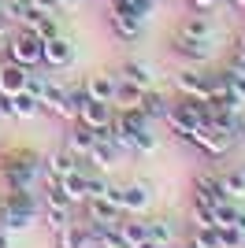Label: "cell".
I'll list each match as a JSON object with an SVG mask.
<instances>
[{"label":"cell","instance_id":"1","mask_svg":"<svg viewBox=\"0 0 245 248\" xmlns=\"http://www.w3.org/2000/svg\"><path fill=\"white\" fill-rule=\"evenodd\" d=\"M163 123L171 126V134L178 137V141H193V134L208 123V100H190V96H182V100H175L171 108H167V119H163Z\"/></svg>","mask_w":245,"mask_h":248},{"label":"cell","instance_id":"2","mask_svg":"<svg viewBox=\"0 0 245 248\" xmlns=\"http://www.w3.org/2000/svg\"><path fill=\"white\" fill-rule=\"evenodd\" d=\"M41 48H45V41H41L34 30H15L8 37V60H15V63H22V67H41Z\"/></svg>","mask_w":245,"mask_h":248},{"label":"cell","instance_id":"3","mask_svg":"<svg viewBox=\"0 0 245 248\" xmlns=\"http://www.w3.org/2000/svg\"><path fill=\"white\" fill-rule=\"evenodd\" d=\"M193 145L201 148V152H208V155H227L234 148V130L223 126V123H204L193 134Z\"/></svg>","mask_w":245,"mask_h":248},{"label":"cell","instance_id":"4","mask_svg":"<svg viewBox=\"0 0 245 248\" xmlns=\"http://www.w3.org/2000/svg\"><path fill=\"white\" fill-rule=\"evenodd\" d=\"M175 89L182 96H190V100H208L212 96V78L201 74L197 67H182V71L175 74Z\"/></svg>","mask_w":245,"mask_h":248},{"label":"cell","instance_id":"5","mask_svg":"<svg viewBox=\"0 0 245 248\" xmlns=\"http://www.w3.org/2000/svg\"><path fill=\"white\" fill-rule=\"evenodd\" d=\"M171 52L182 56L186 63H208L215 56V41H204V37H186V33H175Z\"/></svg>","mask_w":245,"mask_h":248},{"label":"cell","instance_id":"6","mask_svg":"<svg viewBox=\"0 0 245 248\" xmlns=\"http://www.w3.org/2000/svg\"><path fill=\"white\" fill-rule=\"evenodd\" d=\"M115 115H112V104L104 100H89V96H82L78 100V123L86 126V130H101V126H108Z\"/></svg>","mask_w":245,"mask_h":248},{"label":"cell","instance_id":"7","mask_svg":"<svg viewBox=\"0 0 245 248\" xmlns=\"http://www.w3.org/2000/svg\"><path fill=\"white\" fill-rule=\"evenodd\" d=\"M71 60H74V45H71V37H63V33L49 37V41H45V48H41V63H45V67H52V71L67 67Z\"/></svg>","mask_w":245,"mask_h":248},{"label":"cell","instance_id":"8","mask_svg":"<svg viewBox=\"0 0 245 248\" xmlns=\"http://www.w3.org/2000/svg\"><path fill=\"white\" fill-rule=\"evenodd\" d=\"M26 78H30V67H22L15 60H0V96H15L26 89Z\"/></svg>","mask_w":245,"mask_h":248},{"label":"cell","instance_id":"9","mask_svg":"<svg viewBox=\"0 0 245 248\" xmlns=\"http://www.w3.org/2000/svg\"><path fill=\"white\" fill-rule=\"evenodd\" d=\"M122 204H115L112 197H93L86 200V218H93V222H108V226H119L122 222Z\"/></svg>","mask_w":245,"mask_h":248},{"label":"cell","instance_id":"10","mask_svg":"<svg viewBox=\"0 0 245 248\" xmlns=\"http://www.w3.org/2000/svg\"><path fill=\"white\" fill-rule=\"evenodd\" d=\"M4 182H8V189H34V182H37V159L8 163L4 167Z\"/></svg>","mask_w":245,"mask_h":248},{"label":"cell","instance_id":"11","mask_svg":"<svg viewBox=\"0 0 245 248\" xmlns=\"http://www.w3.org/2000/svg\"><path fill=\"white\" fill-rule=\"evenodd\" d=\"M193 200H197V204L215 207L219 200H230V197H227L223 186H219V174H197L193 178Z\"/></svg>","mask_w":245,"mask_h":248},{"label":"cell","instance_id":"12","mask_svg":"<svg viewBox=\"0 0 245 248\" xmlns=\"http://www.w3.org/2000/svg\"><path fill=\"white\" fill-rule=\"evenodd\" d=\"M149 93V89H141V85H134L130 78H122V74H115V96H112V108H141V96Z\"/></svg>","mask_w":245,"mask_h":248},{"label":"cell","instance_id":"13","mask_svg":"<svg viewBox=\"0 0 245 248\" xmlns=\"http://www.w3.org/2000/svg\"><path fill=\"white\" fill-rule=\"evenodd\" d=\"M93 145H97V137H93V130H86V126H71L67 130V137H63V148L71 155H78V159H89V152H93Z\"/></svg>","mask_w":245,"mask_h":248},{"label":"cell","instance_id":"14","mask_svg":"<svg viewBox=\"0 0 245 248\" xmlns=\"http://www.w3.org/2000/svg\"><path fill=\"white\" fill-rule=\"evenodd\" d=\"M108 22H112V33L119 37V41H138L141 37V22L145 19H138V15H126V11H112L108 15Z\"/></svg>","mask_w":245,"mask_h":248},{"label":"cell","instance_id":"15","mask_svg":"<svg viewBox=\"0 0 245 248\" xmlns=\"http://www.w3.org/2000/svg\"><path fill=\"white\" fill-rule=\"evenodd\" d=\"M86 96L89 100H104V104H112V96H115V74H108V71H97V74H89L86 78Z\"/></svg>","mask_w":245,"mask_h":248},{"label":"cell","instance_id":"16","mask_svg":"<svg viewBox=\"0 0 245 248\" xmlns=\"http://www.w3.org/2000/svg\"><path fill=\"white\" fill-rule=\"evenodd\" d=\"M149 204H153V193H149V186H122V211L126 215H145L149 211Z\"/></svg>","mask_w":245,"mask_h":248},{"label":"cell","instance_id":"17","mask_svg":"<svg viewBox=\"0 0 245 248\" xmlns=\"http://www.w3.org/2000/svg\"><path fill=\"white\" fill-rule=\"evenodd\" d=\"M178 33H186V37H204V41H215V22H212V15L193 11V15H186V19H182Z\"/></svg>","mask_w":245,"mask_h":248},{"label":"cell","instance_id":"18","mask_svg":"<svg viewBox=\"0 0 245 248\" xmlns=\"http://www.w3.org/2000/svg\"><path fill=\"white\" fill-rule=\"evenodd\" d=\"M56 248H97V241L82 222H71V226H63L56 233Z\"/></svg>","mask_w":245,"mask_h":248},{"label":"cell","instance_id":"19","mask_svg":"<svg viewBox=\"0 0 245 248\" xmlns=\"http://www.w3.org/2000/svg\"><path fill=\"white\" fill-rule=\"evenodd\" d=\"M119 74L130 78L134 85H141V89H156V74H153V67H149L145 60H126L119 67Z\"/></svg>","mask_w":245,"mask_h":248},{"label":"cell","instance_id":"20","mask_svg":"<svg viewBox=\"0 0 245 248\" xmlns=\"http://www.w3.org/2000/svg\"><path fill=\"white\" fill-rule=\"evenodd\" d=\"M119 237L126 241V248L141 245V241L149 237V218H141V215H122V222H119Z\"/></svg>","mask_w":245,"mask_h":248},{"label":"cell","instance_id":"21","mask_svg":"<svg viewBox=\"0 0 245 248\" xmlns=\"http://www.w3.org/2000/svg\"><path fill=\"white\" fill-rule=\"evenodd\" d=\"M78 170V155H71L67 148H56V152L45 159V174H52V178H67V174H74Z\"/></svg>","mask_w":245,"mask_h":248},{"label":"cell","instance_id":"22","mask_svg":"<svg viewBox=\"0 0 245 248\" xmlns=\"http://www.w3.org/2000/svg\"><path fill=\"white\" fill-rule=\"evenodd\" d=\"M41 111H45V108H41V100L30 89H22V93L11 96V119H37Z\"/></svg>","mask_w":245,"mask_h":248},{"label":"cell","instance_id":"23","mask_svg":"<svg viewBox=\"0 0 245 248\" xmlns=\"http://www.w3.org/2000/svg\"><path fill=\"white\" fill-rule=\"evenodd\" d=\"M37 222V215H26V211H15V207L0 204V230H8V233H19V230H30Z\"/></svg>","mask_w":245,"mask_h":248},{"label":"cell","instance_id":"24","mask_svg":"<svg viewBox=\"0 0 245 248\" xmlns=\"http://www.w3.org/2000/svg\"><path fill=\"white\" fill-rule=\"evenodd\" d=\"M149 237L160 241L163 248H171V245H178V226L171 218H149Z\"/></svg>","mask_w":245,"mask_h":248},{"label":"cell","instance_id":"25","mask_svg":"<svg viewBox=\"0 0 245 248\" xmlns=\"http://www.w3.org/2000/svg\"><path fill=\"white\" fill-rule=\"evenodd\" d=\"M167 108H171V100H167V96H160L156 89H149V93L141 96V111L149 115L153 123H163V119H167Z\"/></svg>","mask_w":245,"mask_h":248},{"label":"cell","instance_id":"26","mask_svg":"<svg viewBox=\"0 0 245 248\" xmlns=\"http://www.w3.org/2000/svg\"><path fill=\"white\" fill-rule=\"evenodd\" d=\"M119 155H122V152L112 145V141H97V145H93V152H89V159H93L97 167H104V170H108V167L119 163Z\"/></svg>","mask_w":245,"mask_h":248},{"label":"cell","instance_id":"27","mask_svg":"<svg viewBox=\"0 0 245 248\" xmlns=\"http://www.w3.org/2000/svg\"><path fill=\"white\" fill-rule=\"evenodd\" d=\"M60 186H63V193H67L74 204H86V174H82V170H74V174L60 178Z\"/></svg>","mask_w":245,"mask_h":248},{"label":"cell","instance_id":"28","mask_svg":"<svg viewBox=\"0 0 245 248\" xmlns=\"http://www.w3.org/2000/svg\"><path fill=\"white\" fill-rule=\"evenodd\" d=\"M119 123L130 130V134H138V130H145V126H153V119L141 111V108H122L119 111Z\"/></svg>","mask_w":245,"mask_h":248},{"label":"cell","instance_id":"29","mask_svg":"<svg viewBox=\"0 0 245 248\" xmlns=\"http://www.w3.org/2000/svg\"><path fill=\"white\" fill-rule=\"evenodd\" d=\"M41 218H45V226H52V230H56V233H60L63 226H71V222H74L67 207H49V204L41 207Z\"/></svg>","mask_w":245,"mask_h":248},{"label":"cell","instance_id":"30","mask_svg":"<svg viewBox=\"0 0 245 248\" xmlns=\"http://www.w3.org/2000/svg\"><path fill=\"white\" fill-rule=\"evenodd\" d=\"M223 78H227V89H230V96L245 104V71H242V67H234V63H230V67H227V71H223Z\"/></svg>","mask_w":245,"mask_h":248},{"label":"cell","instance_id":"31","mask_svg":"<svg viewBox=\"0 0 245 248\" xmlns=\"http://www.w3.org/2000/svg\"><path fill=\"white\" fill-rule=\"evenodd\" d=\"M215 245L219 248H245V233L238 226H215Z\"/></svg>","mask_w":245,"mask_h":248},{"label":"cell","instance_id":"32","mask_svg":"<svg viewBox=\"0 0 245 248\" xmlns=\"http://www.w3.org/2000/svg\"><path fill=\"white\" fill-rule=\"evenodd\" d=\"M219 186H223V193H227L230 200L245 197V178L238 174V170H223V174H219Z\"/></svg>","mask_w":245,"mask_h":248},{"label":"cell","instance_id":"33","mask_svg":"<svg viewBox=\"0 0 245 248\" xmlns=\"http://www.w3.org/2000/svg\"><path fill=\"white\" fill-rule=\"evenodd\" d=\"M234 215H238V204H234V200H219V204L212 207L215 226H234Z\"/></svg>","mask_w":245,"mask_h":248},{"label":"cell","instance_id":"34","mask_svg":"<svg viewBox=\"0 0 245 248\" xmlns=\"http://www.w3.org/2000/svg\"><path fill=\"white\" fill-rule=\"evenodd\" d=\"M134 152H138V155H149V152H156V134L149 130V126L134 134Z\"/></svg>","mask_w":245,"mask_h":248},{"label":"cell","instance_id":"35","mask_svg":"<svg viewBox=\"0 0 245 248\" xmlns=\"http://www.w3.org/2000/svg\"><path fill=\"white\" fill-rule=\"evenodd\" d=\"M34 33H37L41 41H49V37H56V33H60V22H56V15H41V19L34 22Z\"/></svg>","mask_w":245,"mask_h":248},{"label":"cell","instance_id":"36","mask_svg":"<svg viewBox=\"0 0 245 248\" xmlns=\"http://www.w3.org/2000/svg\"><path fill=\"white\" fill-rule=\"evenodd\" d=\"M190 241H193L197 248H219V245H215V226H193Z\"/></svg>","mask_w":245,"mask_h":248},{"label":"cell","instance_id":"37","mask_svg":"<svg viewBox=\"0 0 245 248\" xmlns=\"http://www.w3.org/2000/svg\"><path fill=\"white\" fill-rule=\"evenodd\" d=\"M193 226H215L212 207H208V204H197V200H193Z\"/></svg>","mask_w":245,"mask_h":248},{"label":"cell","instance_id":"38","mask_svg":"<svg viewBox=\"0 0 245 248\" xmlns=\"http://www.w3.org/2000/svg\"><path fill=\"white\" fill-rule=\"evenodd\" d=\"M104 193H108V182H104V178H89V174H86V200L104 197Z\"/></svg>","mask_w":245,"mask_h":248},{"label":"cell","instance_id":"39","mask_svg":"<svg viewBox=\"0 0 245 248\" xmlns=\"http://www.w3.org/2000/svg\"><path fill=\"white\" fill-rule=\"evenodd\" d=\"M30 4L41 11V15H56V11H60V0H30Z\"/></svg>","mask_w":245,"mask_h":248},{"label":"cell","instance_id":"40","mask_svg":"<svg viewBox=\"0 0 245 248\" xmlns=\"http://www.w3.org/2000/svg\"><path fill=\"white\" fill-rule=\"evenodd\" d=\"M230 63H234V67H242V71H245V33H242V37H238V41H234V60H230Z\"/></svg>","mask_w":245,"mask_h":248},{"label":"cell","instance_id":"41","mask_svg":"<svg viewBox=\"0 0 245 248\" xmlns=\"http://www.w3.org/2000/svg\"><path fill=\"white\" fill-rule=\"evenodd\" d=\"M15 30H19V26H15V22H11L8 15H4V11H0V41H8V37H11Z\"/></svg>","mask_w":245,"mask_h":248},{"label":"cell","instance_id":"42","mask_svg":"<svg viewBox=\"0 0 245 248\" xmlns=\"http://www.w3.org/2000/svg\"><path fill=\"white\" fill-rule=\"evenodd\" d=\"M193 4V11H212V8H219L223 0H190Z\"/></svg>","mask_w":245,"mask_h":248},{"label":"cell","instance_id":"43","mask_svg":"<svg viewBox=\"0 0 245 248\" xmlns=\"http://www.w3.org/2000/svg\"><path fill=\"white\" fill-rule=\"evenodd\" d=\"M234 141H245V111L238 115V123H234Z\"/></svg>","mask_w":245,"mask_h":248},{"label":"cell","instance_id":"44","mask_svg":"<svg viewBox=\"0 0 245 248\" xmlns=\"http://www.w3.org/2000/svg\"><path fill=\"white\" fill-rule=\"evenodd\" d=\"M234 226H238V230L245 233V211H242V207H238V215H234Z\"/></svg>","mask_w":245,"mask_h":248},{"label":"cell","instance_id":"45","mask_svg":"<svg viewBox=\"0 0 245 248\" xmlns=\"http://www.w3.org/2000/svg\"><path fill=\"white\" fill-rule=\"evenodd\" d=\"M134 248H163V245H160V241H153V237H145L141 245H134Z\"/></svg>","mask_w":245,"mask_h":248},{"label":"cell","instance_id":"46","mask_svg":"<svg viewBox=\"0 0 245 248\" xmlns=\"http://www.w3.org/2000/svg\"><path fill=\"white\" fill-rule=\"evenodd\" d=\"M0 248H11V233L8 230H0Z\"/></svg>","mask_w":245,"mask_h":248},{"label":"cell","instance_id":"47","mask_svg":"<svg viewBox=\"0 0 245 248\" xmlns=\"http://www.w3.org/2000/svg\"><path fill=\"white\" fill-rule=\"evenodd\" d=\"M227 4H230L234 11H245V0H227Z\"/></svg>","mask_w":245,"mask_h":248},{"label":"cell","instance_id":"48","mask_svg":"<svg viewBox=\"0 0 245 248\" xmlns=\"http://www.w3.org/2000/svg\"><path fill=\"white\" fill-rule=\"evenodd\" d=\"M74 4H82V0H60V8H74Z\"/></svg>","mask_w":245,"mask_h":248},{"label":"cell","instance_id":"49","mask_svg":"<svg viewBox=\"0 0 245 248\" xmlns=\"http://www.w3.org/2000/svg\"><path fill=\"white\" fill-rule=\"evenodd\" d=\"M238 174H242V178H245V163H242V167H238Z\"/></svg>","mask_w":245,"mask_h":248},{"label":"cell","instance_id":"50","mask_svg":"<svg viewBox=\"0 0 245 248\" xmlns=\"http://www.w3.org/2000/svg\"><path fill=\"white\" fill-rule=\"evenodd\" d=\"M182 248H197V245H193V241H186V245H182Z\"/></svg>","mask_w":245,"mask_h":248},{"label":"cell","instance_id":"51","mask_svg":"<svg viewBox=\"0 0 245 248\" xmlns=\"http://www.w3.org/2000/svg\"><path fill=\"white\" fill-rule=\"evenodd\" d=\"M0 11H4V0H0Z\"/></svg>","mask_w":245,"mask_h":248},{"label":"cell","instance_id":"52","mask_svg":"<svg viewBox=\"0 0 245 248\" xmlns=\"http://www.w3.org/2000/svg\"><path fill=\"white\" fill-rule=\"evenodd\" d=\"M0 48H4V41H0Z\"/></svg>","mask_w":245,"mask_h":248}]
</instances>
